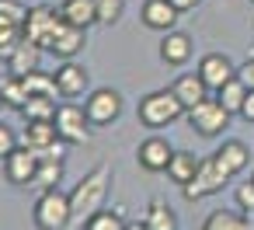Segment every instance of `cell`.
I'll return each instance as SVG.
<instances>
[{
	"label": "cell",
	"instance_id": "d6986e66",
	"mask_svg": "<svg viewBox=\"0 0 254 230\" xmlns=\"http://www.w3.org/2000/svg\"><path fill=\"white\" fill-rule=\"evenodd\" d=\"M56 140H60V133H56V119H35V122H25V143H28L35 153L49 150Z\"/></svg>",
	"mask_w": 254,
	"mask_h": 230
},
{
	"label": "cell",
	"instance_id": "603a6c76",
	"mask_svg": "<svg viewBox=\"0 0 254 230\" xmlns=\"http://www.w3.org/2000/svg\"><path fill=\"white\" fill-rule=\"evenodd\" d=\"M143 223H146L150 230H178V216H174V209H171L164 199H153V202L146 206Z\"/></svg>",
	"mask_w": 254,
	"mask_h": 230
},
{
	"label": "cell",
	"instance_id": "7c38bea8",
	"mask_svg": "<svg viewBox=\"0 0 254 230\" xmlns=\"http://www.w3.org/2000/svg\"><path fill=\"white\" fill-rule=\"evenodd\" d=\"M56 91H60V98H66V101H73V98H80L84 91H87V70L80 67V63H73V60H66L56 74Z\"/></svg>",
	"mask_w": 254,
	"mask_h": 230
},
{
	"label": "cell",
	"instance_id": "4dcf8cb0",
	"mask_svg": "<svg viewBox=\"0 0 254 230\" xmlns=\"http://www.w3.org/2000/svg\"><path fill=\"white\" fill-rule=\"evenodd\" d=\"M0 21L25 28V21H28V7H21L18 0H0Z\"/></svg>",
	"mask_w": 254,
	"mask_h": 230
},
{
	"label": "cell",
	"instance_id": "74e56055",
	"mask_svg": "<svg viewBox=\"0 0 254 230\" xmlns=\"http://www.w3.org/2000/svg\"><path fill=\"white\" fill-rule=\"evenodd\" d=\"M126 230H150L146 223H126Z\"/></svg>",
	"mask_w": 254,
	"mask_h": 230
},
{
	"label": "cell",
	"instance_id": "ffe728a7",
	"mask_svg": "<svg viewBox=\"0 0 254 230\" xmlns=\"http://www.w3.org/2000/svg\"><path fill=\"white\" fill-rule=\"evenodd\" d=\"M60 18L77 28H91V25H98V7H94V0H63Z\"/></svg>",
	"mask_w": 254,
	"mask_h": 230
},
{
	"label": "cell",
	"instance_id": "1f68e13d",
	"mask_svg": "<svg viewBox=\"0 0 254 230\" xmlns=\"http://www.w3.org/2000/svg\"><path fill=\"white\" fill-rule=\"evenodd\" d=\"M25 39V28H18V25H7V21H0V56L7 60V53L18 46Z\"/></svg>",
	"mask_w": 254,
	"mask_h": 230
},
{
	"label": "cell",
	"instance_id": "44dd1931",
	"mask_svg": "<svg viewBox=\"0 0 254 230\" xmlns=\"http://www.w3.org/2000/svg\"><path fill=\"white\" fill-rule=\"evenodd\" d=\"M195 171H198L195 153H188V150H174V157H171V164H167V178L181 188V185H188V181L195 178Z\"/></svg>",
	"mask_w": 254,
	"mask_h": 230
},
{
	"label": "cell",
	"instance_id": "cb8c5ba5",
	"mask_svg": "<svg viewBox=\"0 0 254 230\" xmlns=\"http://www.w3.org/2000/svg\"><path fill=\"white\" fill-rule=\"evenodd\" d=\"M216 98H219V105H223L230 115H240V108H244V98H247V84H244L240 77H233V80H226V84L216 91Z\"/></svg>",
	"mask_w": 254,
	"mask_h": 230
},
{
	"label": "cell",
	"instance_id": "d6a6232c",
	"mask_svg": "<svg viewBox=\"0 0 254 230\" xmlns=\"http://www.w3.org/2000/svg\"><path fill=\"white\" fill-rule=\"evenodd\" d=\"M233 199H237V206H240L244 213H254V178L240 181L237 192H233Z\"/></svg>",
	"mask_w": 254,
	"mask_h": 230
},
{
	"label": "cell",
	"instance_id": "3957f363",
	"mask_svg": "<svg viewBox=\"0 0 254 230\" xmlns=\"http://www.w3.org/2000/svg\"><path fill=\"white\" fill-rule=\"evenodd\" d=\"M35 227L39 230H66L73 223V209H70V195H63L60 188H42L35 209Z\"/></svg>",
	"mask_w": 254,
	"mask_h": 230
},
{
	"label": "cell",
	"instance_id": "8992f818",
	"mask_svg": "<svg viewBox=\"0 0 254 230\" xmlns=\"http://www.w3.org/2000/svg\"><path fill=\"white\" fill-rule=\"evenodd\" d=\"M84 112H87L91 126H112V122L122 115V94H119L115 87H98V91L87 94Z\"/></svg>",
	"mask_w": 254,
	"mask_h": 230
},
{
	"label": "cell",
	"instance_id": "ab89813d",
	"mask_svg": "<svg viewBox=\"0 0 254 230\" xmlns=\"http://www.w3.org/2000/svg\"><path fill=\"white\" fill-rule=\"evenodd\" d=\"M251 178H254V174H251Z\"/></svg>",
	"mask_w": 254,
	"mask_h": 230
},
{
	"label": "cell",
	"instance_id": "d590c367",
	"mask_svg": "<svg viewBox=\"0 0 254 230\" xmlns=\"http://www.w3.org/2000/svg\"><path fill=\"white\" fill-rule=\"evenodd\" d=\"M240 115H244L247 122H254V91H247V98H244V108H240Z\"/></svg>",
	"mask_w": 254,
	"mask_h": 230
},
{
	"label": "cell",
	"instance_id": "5bb4252c",
	"mask_svg": "<svg viewBox=\"0 0 254 230\" xmlns=\"http://www.w3.org/2000/svg\"><path fill=\"white\" fill-rule=\"evenodd\" d=\"M7 70L18 74V77H28L32 70H42V46L21 39V42L7 53Z\"/></svg>",
	"mask_w": 254,
	"mask_h": 230
},
{
	"label": "cell",
	"instance_id": "9c48e42d",
	"mask_svg": "<svg viewBox=\"0 0 254 230\" xmlns=\"http://www.w3.org/2000/svg\"><path fill=\"white\" fill-rule=\"evenodd\" d=\"M60 21H63L60 18V7H32L28 11V21H25V39L35 42V46H42V49H49L53 32H56Z\"/></svg>",
	"mask_w": 254,
	"mask_h": 230
},
{
	"label": "cell",
	"instance_id": "e0dca14e",
	"mask_svg": "<svg viewBox=\"0 0 254 230\" xmlns=\"http://www.w3.org/2000/svg\"><path fill=\"white\" fill-rule=\"evenodd\" d=\"M188 56H191V35H185V32H164V39H160V60L164 63H171V67H181V63H188Z\"/></svg>",
	"mask_w": 254,
	"mask_h": 230
},
{
	"label": "cell",
	"instance_id": "9a60e30c",
	"mask_svg": "<svg viewBox=\"0 0 254 230\" xmlns=\"http://www.w3.org/2000/svg\"><path fill=\"white\" fill-rule=\"evenodd\" d=\"M139 14H143V25H146V28H153V32H171L181 11L171 4V0H146Z\"/></svg>",
	"mask_w": 254,
	"mask_h": 230
},
{
	"label": "cell",
	"instance_id": "2e32d148",
	"mask_svg": "<svg viewBox=\"0 0 254 230\" xmlns=\"http://www.w3.org/2000/svg\"><path fill=\"white\" fill-rule=\"evenodd\" d=\"M171 91L178 94V101L185 105V112H188V108H195L198 101H205V98L212 94V91L205 87V80L198 77V70H195V74H181V77L171 84Z\"/></svg>",
	"mask_w": 254,
	"mask_h": 230
},
{
	"label": "cell",
	"instance_id": "8fae6325",
	"mask_svg": "<svg viewBox=\"0 0 254 230\" xmlns=\"http://www.w3.org/2000/svg\"><path fill=\"white\" fill-rule=\"evenodd\" d=\"M84 32H87V28H77V25H70V21H60L56 32H53L49 53H53V56H63V60H73V56L84 49V42H87Z\"/></svg>",
	"mask_w": 254,
	"mask_h": 230
},
{
	"label": "cell",
	"instance_id": "6da1fadb",
	"mask_svg": "<svg viewBox=\"0 0 254 230\" xmlns=\"http://www.w3.org/2000/svg\"><path fill=\"white\" fill-rule=\"evenodd\" d=\"M108 185H112V167H108V164H94V167L77 181V188L70 192L73 223H87V216H94L98 209H105Z\"/></svg>",
	"mask_w": 254,
	"mask_h": 230
},
{
	"label": "cell",
	"instance_id": "4fadbf2b",
	"mask_svg": "<svg viewBox=\"0 0 254 230\" xmlns=\"http://www.w3.org/2000/svg\"><path fill=\"white\" fill-rule=\"evenodd\" d=\"M171 157H174V147H171L164 136H150V140H143L139 150H136V160H139V167H146V171H167Z\"/></svg>",
	"mask_w": 254,
	"mask_h": 230
},
{
	"label": "cell",
	"instance_id": "836d02e7",
	"mask_svg": "<svg viewBox=\"0 0 254 230\" xmlns=\"http://www.w3.org/2000/svg\"><path fill=\"white\" fill-rule=\"evenodd\" d=\"M14 147H18V136H14V129L0 122V160H4V157H7Z\"/></svg>",
	"mask_w": 254,
	"mask_h": 230
},
{
	"label": "cell",
	"instance_id": "f1b7e54d",
	"mask_svg": "<svg viewBox=\"0 0 254 230\" xmlns=\"http://www.w3.org/2000/svg\"><path fill=\"white\" fill-rule=\"evenodd\" d=\"M21 80H25V91H28V94H53V98L60 94V91H56V77H49V74H42V70H32V74L21 77Z\"/></svg>",
	"mask_w": 254,
	"mask_h": 230
},
{
	"label": "cell",
	"instance_id": "ac0fdd59",
	"mask_svg": "<svg viewBox=\"0 0 254 230\" xmlns=\"http://www.w3.org/2000/svg\"><path fill=\"white\" fill-rule=\"evenodd\" d=\"M212 157H216V164H219V167H223V171L233 178V174H240V171L247 167V160H251V150H247L240 140H226V143H223V147H219Z\"/></svg>",
	"mask_w": 254,
	"mask_h": 230
},
{
	"label": "cell",
	"instance_id": "f35d334b",
	"mask_svg": "<svg viewBox=\"0 0 254 230\" xmlns=\"http://www.w3.org/2000/svg\"><path fill=\"white\" fill-rule=\"evenodd\" d=\"M251 230H254V223H251Z\"/></svg>",
	"mask_w": 254,
	"mask_h": 230
},
{
	"label": "cell",
	"instance_id": "4316f807",
	"mask_svg": "<svg viewBox=\"0 0 254 230\" xmlns=\"http://www.w3.org/2000/svg\"><path fill=\"white\" fill-rule=\"evenodd\" d=\"M63 178V160H49V157H39V171H35V185L42 188H56Z\"/></svg>",
	"mask_w": 254,
	"mask_h": 230
},
{
	"label": "cell",
	"instance_id": "d4e9b609",
	"mask_svg": "<svg viewBox=\"0 0 254 230\" xmlns=\"http://www.w3.org/2000/svg\"><path fill=\"white\" fill-rule=\"evenodd\" d=\"M21 115H25V122L56 119V98L53 94H28V101L21 105Z\"/></svg>",
	"mask_w": 254,
	"mask_h": 230
},
{
	"label": "cell",
	"instance_id": "7a4b0ae2",
	"mask_svg": "<svg viewBox=\"0 0 254 230\" xmlns=\"http://www.w3.org/2000/svg\"><path fill=\"white\" fill-rule=\"evenodd\" d=\"M185 115V105L178 101V94L167 87V91H153L139 101V122L146 129H167L174 126L178 119Z\"/></svg>",
	"mask_w": 254,
	"mask_h": 230
},
{
	"label": "cell",
	"instance_id": "f546056e",
	"mask_svg": "<svg viewBox=\"0 0 254 230\" xmlns=\"http://www.w3.org/2000/svg\"><path fill=\"white\" fill-rule=\"evenodd\" d=\"M98 7V25H115L126 11V0H94Z\"/></svg>",
	"mask_w": 254,
	"mask_h": 230
},
{
	"label": "cell",
	"instance_id": "30bf717a",
	"mask_svg": "<svg viewBox=\"0 0 254 230\" xmlns=\"http://www.w3.org/2000/svg\"><path fill=\"white\" fill-rule=\"evenodd\" d=\"M198 77H202V80H205V87L216 94L226 80H233V77H237V70H233L230 56H223V53H209V56H202V63H198Z\"/></svg>",
	"mask_w": 254,
	"mask_h": 230
},
{
	"label": "cell",
	"instance_id": "5b68a950",
	"mask_svg": "<svg viewBox=\"0 0 254 230\" xmlns=\"http://www.w3.org/2000/svg\"><path fill=\"white\" fill-rule=\"evenodd\" d=\"M188 122H191V129L198 133V136H219L226 126H230V112L219 105V98L216 94H209L205 101H198L195 108H188Z\"/></svg>",
	"mask_w": 254,
	"mask_h": 230
},
{
	"label": "cell",
	"instance_id": "7402d4cb",
	"mask_svg": "<svg viewBox=\"0 0 254 230\" xmlns=\"http://www.w3.org/2000/svg\"><path fill=\"white\" fill-rule=\"evenodd\" d=\"M28 101V91H25V80L18 77V74H4L0 77V105H7V108H18L21 112V105Z\"/></svg>",
	"mask_w": 254,
	"mask_h": 230
},
{
	"label": "cell",
	"instance_id": "484cf974",
	"mask_svg": "<svg viewBox=\"0 0 254 230\" xmlns=\"http://www.w3.org/2000/svg\"><path fill=\"white\" fill-rule=\"evenodd\" d=\"M202 230H251V220H244L233 209H216V213L205 216Z\"/></svg>",
	"mask_w": 254,
	"mask_h": 230
},
{
	"label": "cell",
	"instance_id": "8d00e7d4",
	"mask_svg": "<svg viewBox=\"0 0 254 230\" xmlns=\"http://www.w3.org/2000/svg\"><path fill=\"white\" fill-rule=\"evenodd\" d=\"M171 4H174V7H178V11L185 14V11H191V7L198 4V0H171Z\"/></svg>",
	"mask_w": 254,
	"mask_h": 230
},
{
	"label": "cell",
	"instance_id": "ba28073f",
	"mask_svg": "<svg viewBox=\"0 0 254 230\" xmlns=\"http://www.w3.org/2000/svg\"><path fill=\"white\" fill-rule=\"evenodd\" d=\"M35 171H39V153L25 143V147H14L7 157H4V174L11 185H35Z\"/></svg>",
	"mask_w": 254,
	"mask_h": 230
},
{
	"label": "cell",
	"instance_id": "277c9868",
	"mask_svg": "<svg viewBox=\"0 0 254 230\" xmlns=\"http://www.w3.org/2000/svg\"><path fill=\"white\" fill-rule=\"evenodd\" d=\"M226 181H230V174L216 164V157H205V160H198L195 178H191L188 185H181V195H185L188 202H198V199H209V195L223 192Z\"/></svg>",
	"mask_w": 254,
	"mask_h": 230
},
{
	"label": "cell",
	"instance_id": "52a82bcc",
	"mask_svg": "<svg viewBox=\"0 0 254 230\" xmlns=\"http://www.w3.org/2000/svg\"><path fill=\"white\" fill-rule=\"evenodd\" d=\"M56 133H60V140H66L70 147L87 143V140H91V119H87V112L77 108V105H60V108H56Z\"/></svg>",
	"mask_w": 254,
	"mask_h": 230
},
{
	"label": "cell",
	"instance_id": "83f0119b",
	"mask_svg": "<svg viewBox=\"0 0 254 230\" xmlns=\"http://www.w3.org/2000/svg\"><path fill=\"white\" fill-rule=\"evenodd\" d=\"M84 230H126V220L115 209H98L94 216H87Z\"/></svg>",
	"mask_w": 254,
	"mask_h": 230
},
{
	"label": "cell",
	"instance_id": "e575fe53",
	"mask_svg": "<svg viewBox=\"0 0 254 230\" xmlns=\"http://www.w3.org/2000/svg\"><path fill=\"white\" fill-rule=\"evenodd\" d=\"M237 77H240V80L247 84V91H254V56H251V60H247V63H244L240 70H237Z\"/></svg>",
	"mask_w": 254,
	"mask_h": 230
}]
</instances>
